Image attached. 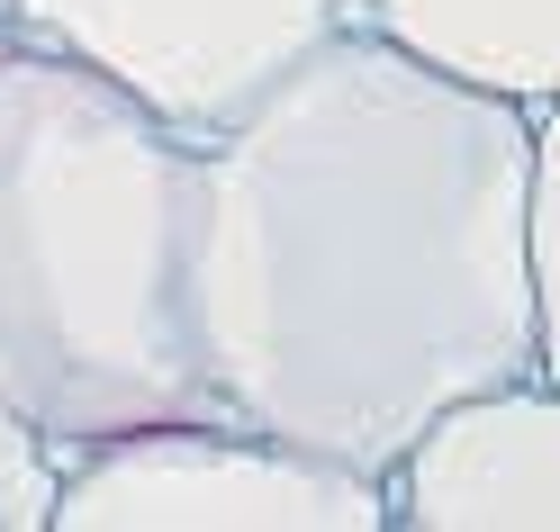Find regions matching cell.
<instances>
[{
	"instance_id": "cell-1",
	"label": "cell",
	"mask_w": 560,
	"mask_h": 532,
	"mask_svg": "<svg viewBox=\"0 0 560 532\" xmlns=\"http://www.w3.org/2000/svg\"><path fill=\"white\" fill-rule=\"evenodd\" d=\"M199 334L235 424L389 478L542 370L534 109L343 19L199 145Z\"/></svg>"
},
{
	"instance_id": "cell-7",
	"label": "cell",
	"mask_w": 560,
	"mask_h": 532,
	"mask_svg": "<svg viewBox=\"0 0 560 532\" xmlns=\"http://www.w3.org/2000/svg\"><path fill=\"white\" fill-rule=\"evenodd\" d=\"M55 487H63V451L0 398V532H55Z\"/></svg>"
},
{
	"instance_id": "cell-8",
	"label": "cell",
	"mask_w": 560,
	"mask_h": 532,
	"mask_svg": "<svg viewBox=\"0 0 560 532\" xmlns=\"http://www.w3.org/2000/svg\"><path fill=\"white\" fill-rule=\"evenodd\" d=\"M534 289H542V370H560V99L534 109Z\"/></svg>"
},
{
	"instance_id": "cell-5",
	"label": "cell",
	"mask_w": 560,
	"mask_h": 532,
	"mask_svg": "<svg viewBox=\"0 0 560 532\" xmlns=\"http://www.w3.org/2000/svg\"><path fill=\"white\" fill-rule=\"evenodd\" d=\"M398 532H560V370L443 406L389 470Z\"/></svg>"
},
{
	"instance_id": "cell-3",
	"label": "cell",
	"mask_w": 560,
	"mask_h": 532,
	"mask_svg": "<svg viewBox=\"0 0 560 532\" xmlns=\"http://www.w3.org/2000/svg\"><path fill=\"white\" fill-rule=\"evenodd\" d=\"M55 532H389V478L235 415L136 424L63 451Z\"/></svg>"
},
{
	"instance_id": "cell-2",
	"label": "cell",
	"mask_w": 560,
	"mask_h": 532,
	"mask_svg": "<svg viewBox=\"0 0 560 532\" xmlns=\"http://www.w3.org/2000/svg\"><path fill=\"white\" fill-rule=\"evenodd\" d=\"M0 398L55 451L226 415L199 334V135L37 37L0 46Z\"/></svg>"
},
{
	"instance_id": "cell-4",
	"label": "cell",
	"mask_w": 560,
	"mask_h": 532,
	"mask_svg": "<svg viewBox=\"0 0 560 532\" xmlns=\"http://www.w3.org/2000/svg\"><path fill=\"white\" fill-rule=\"evenodd\" d=\"M343 19V0H19V37L109 73L199 145L226 135Z\"/></svg>"
},
{
	"instance_id": "cell-6",
	"label": "cell",
	"mask_w": 560,
	"mask_h": 532,
	"mask_svg": "<svg viewBox=\"0 0 560 532\" xmlns=\"http://www.w3.org/2000/svg\"><path fill=\"white\" fill-rule=\"evenodd\" d=\"M353 27H380L443 73L515 91L524 109L560 99V0H343Z\"/></svg>"
},
{
	"instance_id": "cell-9",
	"label": "cell",
	"mask_w": 560,
	"mask_h": 532,
	"mask_svg": "<svg viewBox=\"0 0 560 532\" xmlns=\"http://www.w3.org/2000/svg\"><path fill=\"white\" fill-rule=\"evenodd\" d=\"M19 37V0H0V46H10Z\"/></svg>"
}]
</instances>
